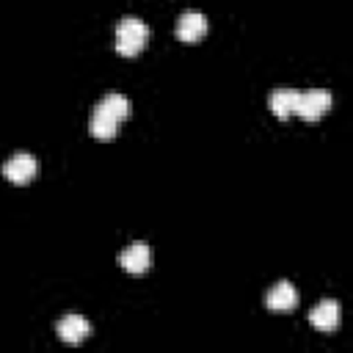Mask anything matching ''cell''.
I'll return each mask as SVG.
<instances>
[{
	"instance_id": "obj_1",
	"label": "cell",
	"mask_w": 353,
	"mask_h": 353,
	"mask_svg": "<svg viewBox=\"0 0 353 353\" xmlns=\"http://www.w3.org/2000/svg\"><path fill=\"white\" fill-rule=\"evenodd\" d=\"M130 116V102L127 97L121 94H108L97 108H94V116H91V135L97 141H110L116 138V130H119V121H124Z\"/></svg>"
},
{
	"instance_id": "obj_2",
	"label": "cell",
	"mask_w": 353,
	"mask_h": 353,
	"mask_svg": "<svg viewBox=\"0 0 353 353\" xmlns=\"http://www.w3.org/2000/svg\"><path fill=\"white\" fill-rule=\"evenodd\" d=\"M146 39H149V28L135 17H127L116 25V52L124 58L138 55L143 50Z\"/></svg>"
},
{
	"instance_id": "obj_3",
	"label": "cell",
	"mask_w": 353,
	"mask_h": 353,
	"mask_svg": "<svg viewBox=\"0 0 353 353\" xmlns=\"http://www.w3.org/2000/svg\"><path fill=\"white\" fill-rule=\"evenodd\" d=\"M325 110H331V94L323 88H312L306 94H298V105H295V116L306 119V121H317L325 116Z\"/></svg>"
},
{
	"instance_id": "obj_4",
	"label": "cell",
	"mask_w": 353,
	"mask_h": 353,
	"mask_svg": "<svg viewBox=\"0 0 353 353\" xmlns=\"http://www.w3.org/2000/svg\"><path fill=\"white\" fill-rule=\"evenodd\" d=\"M36 171H39V163L28 152H19V154H14L3 163V176L14 185H28L36 176Z\"/></svg>"
},
{
	"instance_id": "obj_5",
	"label": "cell",
	"mask_w": 353,
	"mask_h": 353,
	"mask_svg": "<svg viewBox=\"0 0 353 353\" xmlns=\"http://www.w3.org/2000/svg\"><path fill=\"white\" fill-rule=\"evenodd\" d=\"M265 303H268V309L273 314H287V312H292L298 306V292H295V287L290 281H279L276 287H270Z\"/></svg>"
},
{
	"instance_id": "obj_6",
	"label": "cell",
	"mask_w": 353,
	"mask_h": 353,
	"mask_svg": "<svg viewBox=\"0 0 353 353\" xmlns=\"http://www.w3.org/2000/svg\"><path fill=\"white\" fill-rule=\"evenodd\" d=\"M58 336L66 345H80L85 336H91V323L85 317H80V314H66L58 323Z\"/></svg>"
},
{
	"instance_id": "obj_7",
	"label": "cell",
	"mask_w": 353,
	"mask_h": 353,
	"mask_svg": "<svg viewBox=\"0 0 353 353\" xmlns=\"http://www.w3.org/2000/svg\"><path fill=\"white\" fill-rule=\"evenodd\" d=\"M204 33H207V19H204V14H199V11H185L182 17H179V22H176V39L179 41H199V39H204Z\"/></svg>"
},
{
	"instance_id": "obj_8",
	"label": "cell",
	"mask_w": 353,
	"mask_h": 353,
	"mask_svg": "<svg viewBox=\"0 0 353 353\" xmlns=\"http://www.w3.org/2000/svg\"><path fill=\"white\" fill-rule=\"evenodd\" d=\"M309 323H312L317 331H323V334H334L336 325H339V303H336V301H323V303H317V306L312 309V314H309Z\"/></svg>"
},
{
	"instance_id": "obj_9",
	"label": "cell",
	"mask_w": 353,
	"mask_h": 353,
	"mask_svg": "<svg viewBox=\"0 0 353 353\" xmlns=\"http://www.w3.org/2000/svg\"><path fill=\"white\" fill-rule=\"evenodd\" d=\"M149 259H152L149 245H146V243H132V245H127V248L121 251L119 265H121L127 273H135V276H138V273H146Z\"/></svg>"
},
{
	"instance_id": "obj_10",
	"label": "cell",
	"mask_w": 353,
	"mask_h": 353,
	"mask_svg": "<svg viewBox=\"0 0 353 353\" xmlns=\"http://www.w3.org/2000/svg\"><path fill=\"white\" fill-rule=\"evenodd\" d=\"M295 105H298V91H292V88H279L270 94V110L276 119L295 116Z\"/></svg>"
}]
</instances>
